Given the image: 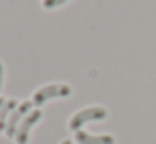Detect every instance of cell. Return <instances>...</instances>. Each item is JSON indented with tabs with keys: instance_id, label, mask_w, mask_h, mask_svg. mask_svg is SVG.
<instances>
[{
	"instance_id": "6da1fadb",
	"label": "cell",
	"mask_w": 156,
	"mask_h": 144,
	"mask_svg": "<svg viewBox=\"0 0 156 144\" xmlns=\"http://www.w3.org/2000/svg\"><path fill=\"white\" fill-rule=\"evenodd\" d=\"M71 87L66 86V84H51V86H45L42 89H39L37 92L32 97V104L35 106H41V104L47 102L49 99H55V97H69L71 96Z\"/></svg>"
},
{
	"instance_id": "7a4b0ae2",
	"label": "cell",
	"mask_w": 156,
	"mask_h": 144,
	"mask_svg": "<svg viewBox=\"0 0 156 144\" xmlns=\"http://www.w3.org/2000/svg\"><path fill=\"white\" fill-rule=\"evenodd\" d=\"M108 116V111L104 107H87V109L81 111V112L74 114L71 117V122L69 127L72 131H79V127L84 126L86 122H91V121H102Z\"/></svg>"
},
{
	"instance_id": "3957f363",
	"label": "cell",
	"mask_w": 156,
	"mask_h": 144,
	"mask_svg": "<svg viewBox=\"0 0 156 144\" xmlns=\"http://www.w3.org/2000/svg\"><path fill=\"white\" fill-rule=\"evenodd\" d=\"M41 117H42V112L39 109H35V111H32V112L29 114V116L25 117L20 124H19L17 132H15V141H17V144H27V141H29V131H30V127L34 126V124L37 122Z\"/></svg>"
},
{
	"instance_id": "277c9868",
	"label": "cell",
	"mask_w": 156,
	"mask_h": 144,
	"mask_svg": "<svg viewBox=\"0 0 156 144\" xmlns=\"http://www.w3.org/2000/svg\"><path fill=\"white\" fill-rule=\"evenodd\" d=\"M30 107H32V102H22L20 106H17V109L12 112V116L9 117V124H7V127H5V132H7L9 137L15 136L17 127H19V124H20V119L30 111Z\"/></svg>"
},
{
	"instance_id": "5b68a950",
	"label": "cell",
	"mask_w": 156,
	"mask_h": 144,
	"mask_svg": "<svg viewBox=\"0 0 156 144\" xmlns=\"http://www.w3.org/2000/svg\"><path fill=\"white\" fill-rule=\"evenodd\" d=\"M76 139L79 144H114V137L109 134H102V136H92L84 131H76Z\"/></svg>"
},
{
	"instance_id": "8992f818",
	"label": "cell",
	"mask_w": 156,
	"mask_h": 144,
	"mask_svg": "<svg viewBox=\"0 0 156 144\" xmlns=\"http://www.w3.org/2000/svg\"><path fill=\"white\" fill-rule=\"evenodd\" d=\"M17 100L15 99H10V100H5L4 106L0 107V131H4L7 127V117L10 112H14L17 109Z\"/></svg>"
},
{
	"instance_id": "52a82bcc",
	"label": "cell",
	"mask_w": 156,
	"mask_h": 144,
	"mask_svg": "<svg viewBox=\"0 0 156 144\" xmlns=\"http://www.w3.org/2000/svg\"><path fill=\"white\" fill-rule=\"evenodd\" d=\"M67 0H44V3L42 5L45 7V9H55V7L62 5V3H66Z\"/></svg>"
},
{
	"instance_id": "ba28073f",
	"label": "cell",
	"mask_w": 156,
	"mask_h": 144,
	"mask_svg": "<svg viewBox=\"0 0 156 144\" xmlns=\"http://www.w3.org/2000/svg\"><path fill=\"white\" fill-rule=\"evenodd\" d=\"M2 72H4V69H2V64H0V86H2Z\"/></svg>"
},
{
	"instance_id": "9c48e42d",
	"label": "cell",
	"mask_w": 156,
	"mask_h": 144,
	"mask_svg": "<svg viewBox=\"0 0 156 144\" xmlns=\"http://www.w3.org/2000/svg\"><path fill=\"white\" fill-rule=\"evenodd\" d=\"M4 102H5V100H4V99H2V97H0V107L4 106Z\"/></svg>"
},
{
	"instance_id": "30bf717a",
	"label": "cell",
	"mask_w": 156,
	"mask_h": 144,
	"mask_svg": "<svg viewBox=\"0 0 156 144\" xmlns=\"http://www.w3.org/2000/svg\"><path fill=\"white\" fill-rule=\"evenodd\" d=\"M62 144H72V142H71V141H69V139H66V141H64V142H62Z\"/></svg>"
}]
</instances>
